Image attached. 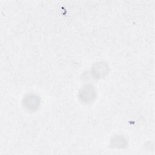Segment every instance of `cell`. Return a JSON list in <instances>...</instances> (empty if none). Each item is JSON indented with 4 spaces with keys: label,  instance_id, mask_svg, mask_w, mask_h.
Returning a JSON list of instances; mask_svg holds the SVG:
<instances>
[{
    "label": "cell",
    "instance_id": "277c9868",
    "mask_svg": "<svg viewBox=\"0 0 155 155\" xmlns=\"http://www.w3.org/2000/svg\"><path fill=\"white\" fill-rule=\"evenodd\" d=\"M111 146L113 148H124L127 146V140L125 137L117 135L116 136H114L110 142Z\"/></svg>",
    "mask_w": 155,
    "mask_h": 155
},
{
    "label": "cell",
    "instance_id": "7a4b0ae2",
    "mask_svg": "<svg viewBox=\"0 0 155 155\" xmlns=\"http://www.w3.org/2000/svg\"><path fill=\"white\" fill-rule=\"evenodd\" d=\"M22 104L24 107H25L27 110L35 111L39 107V97L35 94H28L24 97Z\"/></svg>",
    "mask_w": 155,
    "mask_h": 155
},
{
    "label": "cell",
    "instance_id": "3957f363",
    "mask_svg": "<svg viewBox=\"0 0 155 155\" xmlns=\"http://www.w3.org/2000/svg\"><path fill=\"white\" fill-rule=\"evenodd\" d=\"M108 67L107 64L103 62L96 64L93 67V74L95 76L96 78H101L107 73Z\"/></svg>",
    "mask_w": 155,
    "mask_h": 155
},
{
    "label": "cell",
    "instance_id": "6da1fadb",
    "mask_svg": "<svg viewBox=\"0 0 155 155\" xmlns=\"http://www.w3.org/2000/svg\"><path fill=\"white\" fill-rule=\"evenodd\" d=\"M96 92L91 85H86L79 91V98L83 103L88 104L93 101L95 98Z\"/></svg>",
    "mask_w": 155,
    "mask_h": 155
}]
</instances>
